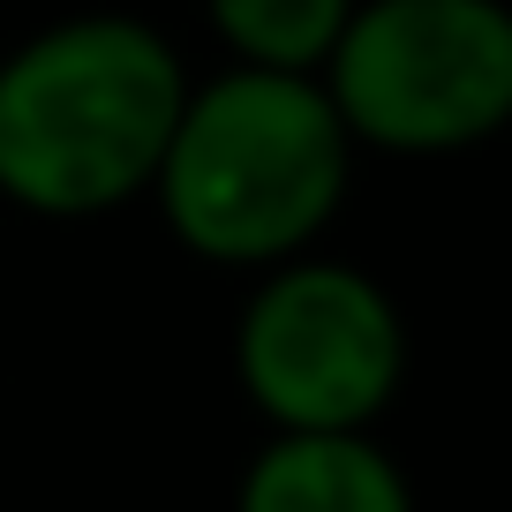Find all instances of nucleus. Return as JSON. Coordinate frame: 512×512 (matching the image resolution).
Wrapping results in <instances>:
<instances>
[{
    "label": "nucleus",
    "mask_w": 512,
    "mask_h": 512,
    "mask_svg": "<svg viewBox=\"0 0 512 512\" xmlns=\"http://www.w3.org/2000/svg\"><path fill=\"white\" fill-rule=\"evenodd\" d=\"M181 53L136 16H68L0 61V196L38 219H98L144 196L174 144Z\"/></svg>",
    "instance_id": "nucleus-1"
},
{
    "label": "nucleus",
    "mask_w": 512,
    "mask_h": 512,
    "mask_svg": "<svg viewBox=\"0 0 512 512\" xmlns=\"http://www.w3.org/2000/svg\"><path fill=\"white\" fill-rule=\"evenodd\" d=\"M354 136L324 76L302 68H226L181 98L159 189L166 226L211 264H287L347 204Z\"/></svg>",
    "instance_id": "nucleus-2"
},
{
    "label": "nucleus",
    "mask_w": 512,
    "mask_h": 512,
    "mask_svg": "<svg viewBox=\"0 0 512 512\" xmlns=\"http://www.w3.org/2000/svg\"><path fill=\"white\" fill-rule=\"evenodd\" d=\"M324 91L354 144L437 159L490 144L512 121V8L505 0H354Z\"/></svg>",
    "instance_id": "nucleus-3"
},
{
    "label": "nucleus",
    "mask_w": 512,
    "mask_h": 512,
    "mask_svg": "<svg viewBox=\"0 0 512 512\" xmlns=\"http://www.w3.org/2000/svg\"><path fill=\"white\" fill-rule=\"evenodd\" d=\"M234 369L279 430H369L407 377L400 302L354 264L287 256L241 309Z\"/></svg>",
    "instance_id": "nucleus-4"
},
{
    "label": "nucleus",
    "mask_w": 512,
    "mask_h": 512,
    "mask_svg": "<svg viewBox=\"0 0 512 512\" xmlns=\"http://www.w3.org/2000/svg\"><path fill=\"white\" fill-rule=\"evenodd\" d=\"M234 512H415V490L369 430H279L249 460Z\"/></svg>",
    "instance_id": "nucleus-5"
},
{
    "label": "nucleus",
    "mask_w": 512,
    "mask_h": 512,
    "mask_svg": "<svg viewBox=\"0 0 512 512\" xmlns=\"http://www.w3.org/2000/svg\"><path fill=\"white\" fill-rule=\"evenodd\" d=\"M204 16H211V31L234 46V61L317 76L324 53L347 31L354 0H204Z\"/></svg>",
    "instance_id": "nucleus-6"
}]
</instances>
